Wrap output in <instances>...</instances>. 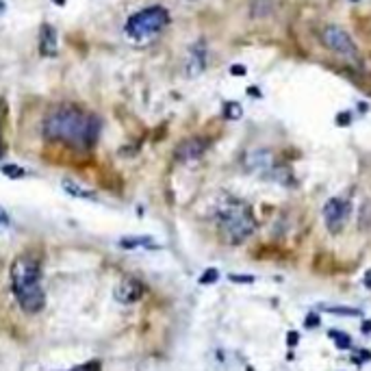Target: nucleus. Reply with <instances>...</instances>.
<instances>
[{"label": "nucleus", "instance_id": "obj_1", "mask_svg": "<svg viewBox=\"0 0 371 371\" xmlns=\"http://www.w3.org/2000/svg\"><path fill=\"white\" fill-rule=\"evenodd\" d=\"M100 135V120L96 115H85L74 106H59L43 120V137L50 141L94 146Z\"/></svg>", "mask_w": 371, "mask_h": 371}, {"label": "nucleus", "instance_id": "obj_2", "mask_svg": "<svg viewBox=\"0 0 371 371\" xmlns=\"http://www.w3.org/2000/svg\"><path fill=\"white\" fill-rule=\"evenodd\" d=\"M215 224L228 246H239V243L250 239L256 230V220L252 215V209L246 202L232 200V198L217 204Z\"/></svg>", "mask_w": 371, "mask_h": 371}, {"label": "nucleus", "instance_id": "obj_3", "mask_svg": "<svg viewBox=\"0 0 371 371\" xmlns=\"http://www.w3.org/2000/svg\"><path fill=\"white\" fill-rule=\"evenodd\" d=\"M169 22V13L163 7H148L135 13L126 22V35L133 39H146L161 33Z\"/></svg>", "mask_w": 371, "mask_h": 371}, {"label": "nucleus", "instance_id": "obj_4", "mask_svg": "<svg viewBox=\"0 0 371 371\" xmlns=\"http://www.w3.org/2000/svg\"><path fill=\"white\" fill-rule=\"evenodd\" d=\"M321 41L330 52L339 54V57L347 59V61H358L356 43L352 41V37L341 29V26H334V24L325 26V29L321 31Z\"/></svg>", "mask_w": 371, "mask_h": 371}, {"label": "nucleus", "instance_id": "obj_5", "mask_svg": "<svg viewBox=\"0 0 371 371\" xmlns=\"http://www.w3.org/2000/svg\"><path fill=\"white\" fill-rule=\"evenodd\" d=\"M41 280V267L39 260L33 256H20L11 265V282H13V291L31 285H39Z\"/></svg>", "mask_w": 371, "mask_h": 371}, {"label": "nucleus", "instance_id": "obj_6", "mask_svg": "<svg viewBox=\"0 0 371 371\" xmlns=\"http://www.w3.org/2000/svg\"><path fill=\"white\" fill-rule=\"evenodd\" d=\"M350 213H352V206L347 200H343V198H330V200L323 204V222H325L328 232L337 234L345 228Z\"/></svg>", "mask_w": 371, "mask_h": 371}, {"label": "nucleus", "instance_id": "obj_7", "mask_svg": "<svg viewBox=\"0 0 371 371\" xmlns=\"http://www.w3.org/2000/svg\"><path fill=\"white\" fill-rule=\"evenodd\" d=\"M243 167L250 174H258L267 178L271 174V169L276 167V159H274V152L267 150V148H256V150H250L246 159H243Z\"/></svg>", "mask_w": 371, "mask_h": 371}, {"label": "nucleus", "instance_id": "obj_8", "mask_svg": "<svg viewBox=\"0 0 371 371\" xmlns=\"http://www.w3.org/2000/svg\"><path fill=\"white\" fill-rule=\"evenodd\" d=\"M15 297H17V304L22 306L24 313H39L46 304V297H43V291H41V285H31V287H24V289H17L13 291Z\"/></svg>", "mask_w": 371, "mask_h": 371}, {"label": "nucleus", "instance_id": "obj_9", "mask_svg": "<svg viewBox=\"0 0 371 371\" xmlns=\"http://www.w3.org/2000/svg\"><path fill=\"white\" fill-rule=\"evenodd\" d=\"M206 148H209V141L202 139V137H189L185 141H180L176 150H174V157L178 163H189V161H195L200 159Z\"/></svg>", "mask_w": 371, "mask_h": 371}, {"label": "nucleus", "instance_id": "obj_10", "mask_svg": "<svg viewBox=\"0 0 371 371\" xmlns=\"http://www.w3.org/2000/svg\"><path fill=\"white\" fill-rule=\"evenodd\" d=\"M143 285L137 278H124L120 285L115 287V300L120 304H135L143 297Z\"/></svg>", "mask_w": 371, "mask_h": 371}, {"label": "nucleus", "instance_id": "obj_11", "mask_svg": "<svg viewBox=\"0 0 371 371\" xmlns=\"http://www.w3.org/2000/svg\"><path fill=\"white\" fill-rule=\"evenodd\" d=\"M204 70H206V46H204V41H198L191 46V50H189L185 72H187L189 78H195V76H200Z\"/></svg>", "mask_w": 371, "mask_h": 371}, {"label": "nucleus", "instance_id": "obj_12", "mask_svg": "<svg viewBox=\"0 0 371 371\" xmlns=\"http://www.w3.org/2000/svg\"><path fill=\"white\" fill-rule=\"evenodd\" d=\"M39 52L43 57H54L57 54V31L50 24H43L39 31Z\"/></svg>", "mask_w": 371, "mask_h": 371}, {"label": "nucleus", "instance_id": "obj_13", "mask_svg": "<svg viewBox=\"0 0 371 371\" xmlns=\"http://www.w3.org/2000/svg\"><path fill=\"white\" fill-rule=\"evenodd\" d=\"M63 189H66L70 195H74V198H83V200H96V193L94 191H89V189H85L83 185L74 183V180H63Z\"/></svg>", "mask_w": 371, "mask_h": 371}, {"label": "nucleus", "instance_id": "obj_14", "mask_svg": "<svg viewBox=\"0 0 371 371\" xmlns=\"http://www.w3.org/2000/svg\"><path fill=\"white\" fill-rule=\"evenodd\" d=\"M267 178L269 180H276V183H280V185H293L295 183L291 169H289V167H280V165H276L274 169H271V174Z\"/></svg>", "mask_w": 371, "mask_h": 371}, {"label": "nucleus", "instance_id": "obj_15", "mask_svg": "<svg viewBox=\"0 0 371 371\" xmlns=\"http://www.w3.org/2000/svg\"><path fill=\"white\" fill-rule=\"evenodd\" d=\"M321 311L339 315V317H363V311L352 309V306H321Z\"/></svg>", "mask_w": 371, "mask_h": 371}, {"label": "nucleus", "instance_id": "obj_16", "mask_svg": "<svg viewBox=\"0 0 371 371\" xmlns=\"http://www.w3.org/2000/svg\"><path fill=\"white\" fill-rule=\"evenodd\" d=\"M250 9H252V15L254 17H267V15H271V11H274V5H271V0H254Z\"/></svg>", "mask_w": 371, "mask_h": 371}, {"label": "nucleus", "instance_id": "obj_17", "mask_svg": "<svg viewBox=\"0 0 371 371\" xmlns=\"http://www.w3.org/2000/svg\"><path fill=\"white\" fill-rule=\"evenodd\" d=\"M328 337L334 341V345H337L339 350H350V347H352V339H350V334H345L343 330H330V332H328Z\"/></svg>", "mask_w": 371, "mask_h": 371}, {"label": "nucleus", "instance_id": "obj_18", "mask_svg": "<svg viewBox=\"0 0 371 371\" xmlns=\"http://www.w3.org/2000/svg\"><path fill=\"white\" fill-rule=\"evenodd\" d=\"M224 117L226 120H241L243 117V106L239 102H226L224 104Z\"/></svg>", "mask_w": 371, "mask_h": 371}, {"label": "nucleus", "instance_id": "obj_19", "mask_svg": "<svg viewBox=\"0 0 371 371\" xmlns=\"http://www.w3.org/2000/svg\"><path fill=\"white\" fill-rule=\"evenodd\" d=\"M122 248H141V246H152V237H124L120 241Z\"/></svg>", "mask_w": 371, "mask_h": 371}, {"label": "nucleus", "instance_id": "obj_20", "mask_svg": "<svg viewBox=\"0 0 371 371\" xmlns=\"http://www.w3.org/2000/svg\"><path fill=\"white\" fill-rule=\"evenodd\" d=\"M217 280H220V271H217L215 267H211V269H206L204 274L200 276V280H198V282H200V285H215Z\"/></svg>", "mask_w": 371, "mask_h": 371}, {"label": "nucleus", "instance_id": "obj_21", "mask_svg": "<svg viewBox=\"0 0 371 371\" xmlns=\"http://www.w3.org/2000/svg\"><path fill=\"white\" fill-rule=\"evenodd\" d=\"M3 174L9 176V178H22L26 171H24L22 167H17V165H5V167H3Z\"/></svg>", "mask_w": 371, "mask_h": 371}, {"label": "nucleus", "instance_id": "obj_22", "mask_svg": "<svg viewBox=\"0 0 371 371\" xmlns=\"http://www.w3.org/2000/svg\"><path fill=\"white\" fill-rule=\"evenodd\" d=\"M304 325H306V328H309V330H313V328H319V325H321V317H319V313H309V315H306Z\"/></svg>", "mask_w": 371, "mask_h": 371}, {"label": "nucleus", "instance_id": "obj_23", "mask_svg": "<svg viewBox=\"0 0 371 371\" xmlns=\"http://www.w3.org/2000/svg\"><path fill=\"white\" fill-rule=\"evenodd\" d=\"M230 282H237V285H252L254 282V276H241V274H230L228 276Z\"/></svg>", "mask_w": 371, "mask_h": 371}, {"label": "nucleus", "instance_id": "obj_24", "mask_svg": "<svg viewBox=\"0 0 371 371\" xmlns=\"http://www.w3.org/2000/svg\"><path fill=\"white\" fill-rule=\"evenodd\" d=\"M297 343H300V332L289 330V332H287V345H289V347H295Z\"/></svg>", "mask_w": 371, "mask_h": 371}, {"label": "nucleus", "instance_id": "obj_25", "mask_svg": "<svg viewBox=\"0 0 371 371\" xmlns=\"http://www.w3.org/2000/svg\"><path fill=\"white\" fill-rule=\"evenodd\" d=\"M337 126H350V122H352V113L350 111H343V113H339L337 115Z\"/></svg>", "mask_w": 371, "mask_h": 371}, {"label": "nucleus", "instance_id": "obj_26", "mask_svg": "<svg viewBox=\"0 0 371 371\" xmlns=\"http://www.w3.org/2000/svg\"><path fill=\"white\" fill-rule=\"evenodd\" d=\"M72 371H100V365L98 363H87V365H80V367L72 369Z\"/></svg>", "mask_w": 371, "mask_h": 371}, {"label": "nucleus", "instance_id": "obj_27", "mask_svg": "<svg viewBox=\"0 0 371 371\" xmlns=\"http://www.w3.org/2000/svg\"><path fill=\"white\" fill-rule=\"evenodd\" d=\"M230 74H232V76H243V74H246V68L239 66V63H237V66H232V68H230Z\"/></svg>", "mask_w": 371, "mask_h": 371}, {"label": "nucleus", "instance_id": "obj_28", "mask_svg": "<svg viewBox=\"0 0 371 371\" xmlns=\"http://www.w3.org/2000/svg\"><path fill=\"white\" fill-rule=\"evenodd\" d=\"M360 330H363V334H371V319H365L363 325H360Z\"/></svg>", "mask_w": 371, "mask_h": 371}, {"label": "nucleus", "instance_id": "obj_29", "mask_svg": "<svg viewBox=\"0 0 371 371\" xmlns=\"http://www.w3.org/2000/svg\"><path fill=\"white\" fill-rule=\"evenodd\" d=\"M0 224H9V215L5 209H0Z\"/></svg>", "mask_w": 371, "mask_h": 371}, {"label": "nucleus", "instance_id": "obj_30", "mask_svg": "<svg viewBox=\"0 0 371 371\" xmlns=\"http://www.w3.org/2000/svg\"><path fill=\"white\" fill-rule=\"evenodd\" d=\"M363 282H365V287H367V289H371V269L365 274V280H363Z\"/></svg>", "mask_w": 371, "mask_h": 371}, {"label": "nucleus", "instance_id": "obj_31", "mask_svg": "<svg viewBox=\"0 0 371 371\" xmlns=\"http://www.w3.org/2000/svg\"><path fill=\"white\" fill-rule=\"evenodd\" d=\"M248 371H254V369H252V367H248Z\"/></svg>", "mask_w": 371, "mask_h": 371}, {"label": "nucleus", "instance_id": "obj_32", "mask_svg": "<svg viewBox=\"0 0 371 371\" xmlns=\"http://www.w3.org/2000/svg\"><path fill=\"white\" fill-rule=\"evenodd\" d=\"M0 155H3V152H0Z\"/></svg>", "mask_w": 371, "mask_h": 371}]
</instances>
